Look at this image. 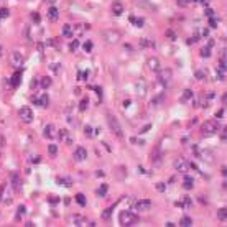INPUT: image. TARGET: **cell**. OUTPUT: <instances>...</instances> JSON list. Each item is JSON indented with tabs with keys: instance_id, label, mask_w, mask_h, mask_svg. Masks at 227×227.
<instances>
[{
	"instance_id": "obj_1",
	"label": "cell",
	"mask_w": 227,
	"mask_h": 227,
	"mask_svg": "<svg viewBox=\"0 0 227 227\" xmlns=\"http://www.w3.org/2000/svg\"><path fill=\"white\" fill-rule=\"evenodd\" d=\"M119 220H120V226L132 227V226H137L138 217H137V214L132 212V211H122L120 216H119Z\"/></svg>"
},
{
	"instance_id": "obj_2",
	"label": "cell",
	"mask_w": 227,
	"mask_h": 227,
	"mask_svg": "<svg viewBox=\"0 0 227 227\" xmlns=\"http://www.w3.org/2000/svg\"><path fill=\"white\" fill-rule=\"evenodd\" d=\"M217 130H219L217 120H206L202 125H201V132H202V135H206V137L217 134Z\"/></svg>"
},
{
	"instance_id": "obj_3",
	"label": "cell",
	"mask_w": 227,
	"mask_h": 227,
	"mask_svg": "<svg viewBox=\"0 0 227 227\" xmlns=\"http://www.w3.org/2000/svg\"><path fill=\"white\" fill-rule=\"evenodd\" d=\"M102 38H104L107 43L115 45V43H119V41L122 40V35H120V31H117V30H104V31H102Z\"/></svg>"
},
{
	"instance_id": "obj_4",
	"label": "cell",
	"mask_w": 227,
	"mask_h": 227,
	"mask_svg": "<svg viewBox=\"0 0 227 227\" xmlns=\"http://www.w3.org/2000/svg\"><path fill=\"white\" fill-rule=\"evenodd\" d=\"M107 124H109V127H110V132H114L117 137H124V132H122L120 122L117 120L114 115H110V114L107 115Z\"/></svg>"
},
{
	"instance_id": "obj_5",
	"label": "cell",
	"mask_w": 227,
	"mask_h": 227,
	"mask_svg": "<svg viewBox=\"0 0 227 227\" xmlns=\"http://www.w3.org/2000/svg\"><path fill=\"white\" fill-rule=\"evenodd\" d=\"M173 166L176 171H180V173H186V171H189V166H191V163L186 160V158H183V156H180V158H176L173 163Z\"/></svg>"
},
{
	"instance_id": "obj_6",
	"label": "cell",
	"mask_w": 227,
	"mask_h": 227,
	"mask_svg": "<svg viewBox=\"0 0 227 227\" xmlns=\"http://www.w3.org/2000/svg\"><path fill=\"white\" fill-rule=\"evenodd\" d=\"M23 63H25V58H23V54H21L20 51H17V49H15V51L10 53V64H12L13 67L18 69V67L23 66Z\"/></svg>"
},
{
	"instance_id": "obj_7",
	"label": "cell",
	"mask_w": 227,
	"mask_h": 227,
	"mask_svg": "<svg viewBox=\"0 0 227 227\" xmlns=\"http://www.w3.org/2000/svg\"><path fill=\"white\" fill-rule=\"evenodd\" d=\"M18 115H20V119H21L23 124H31V122H33V117H35L33 110H31L30 107H21L20 110H18Z\"/></svg>"
},
{
	"instance_id": "obj_8",
	"label": "cell",
	"mask_w": 227,
	"mask_h": 227,
	"mask_svg": "<svg viewBox=\"0 0 227 227\" xmlns=\"http://www.w3.org/2000/svg\"><path fill=\"white\" fill-rule=\"evenodd\" d=\"M132 206L138 212H147V211H150V207H152V201L150 199H138V201H135Z\"/></svg>"
},
{
	"instance_id": "obj_9",
	"label": "cell",
	"mask_w": 227,
	"mask_h": 227,
	"mask_svg": "<svg viewBox=\"0 0 227 227\" xmlns=\"http://www.w3.org/2000/svg\"><path fill=\"white\" fill-rule=\"evenodd\" d=\"M171 76H173V73H171L170 69H160V71H158V81H160L163 86H168V84H170Z\"/></svg>"
},
{
	"instance_id": "obj_10",
	"label": "cell",
	"mask_w": 227,
	"mask_h": 227,
	"mask_svg": "<svg viewBox=\"0 0 227 227\" xmlns=\"http://www.w3.org/2000/svg\"><path fill=\"white\" fill-rule=\"evenodd\" d=\"M147 67L150 69V71H153V73H158L161 69V63L158 58H155V56H152V58H148L147 59Z\"/></svg>"
},
{
	"instance_id": "obj_11",
	"label": "cell",
	"mask_w": 227,
	"mask_h": 227,
	"mask_svg": "<svg viewBox=\"0 0 227 227\" xmlns=\"http://www.w3.org/2000/svg\"><path fill=\"white\" fill-rule=\"evenodd\" d=\"M43 135H45V138H56L58 137L56 127H54L53 124H48L46 127L43 128Z\"/></svg>"
},
{
	"instance_id": "obj_12",
	"label": "cell",
	"mask_w": 227,
	"mask_h": 227,
	"mask_svg": "<svg viewBox=\"0 0 227 227\" xmlns=\"http://www.w3.org/2000/svg\"><path fill=\"white\" fill-rule=\"evenodd\" d=\"M33 104L35 105H40V107H48L49 104V97H48V94H41L40 97H33Z\"/></svg>"
},
{
	"instance_id": "obj_13",
	"label": "cell",
	"mask_w": 227,
	"mask_h": 227,
	"mask_svg": "<svg viewBox=\"0 0 227 227\" xmlns=\"http://www.w3.org/2000/svg\"><path fill=\"white\" fill-rule=\"evenodd\" d=\"M74 160L76 161H84L87 158V152H86V148L84 147H77L76 150H74Z\"/></svg>"
},
{
	"instance_id": "obj_14",
	"label": "cell",
	"mask_w": 227,
	"mask_h": 227,
	"mask_svg": "<svg viewBox=\"0 0 227 227\" xmlns=\"http://www.w3.org/2000/svg\"><path fill=\"white\" fill-rule=\"evenodd\" d=\"M216 73H217V77H219V81H224V79H226V59H220L219 66L216 67Z\"/></svg>"
},
{
	"instance_id": "obj_15",
	"label": "cell",
	"mask_w": 227,
	"mask_h": 227,
	"mask_svg": "<svg viewBox=\"0 0 227 227\" xmlns=\"http://www.w3.org/2000/svg\"><path fill=\"white\" fill-rule=\"evenodd\" d=\"M110 10H112L114 15H122L124 13V3L119 2V0H115V2H112V5H110Z\"/></svg>"
},
{
	"instance_id": "obj_16",
	"label": "cell",
	"mask_w": 227,
	"mask_h": 227,
	"mask_svg": "<svg viewBox=\"0 0 227 227\" xmlns=\"http://www.w3.org/2000/svg\"><path fill=\"white\" fill-rule=\"evenodd\" d=\"M58 18H59V10H58V7H49V10H48V20L56 21Z\"/></svg>"
},
{
	"instance_id": "obj_17",
	"label": "cell",
	"mask_w": 227,
	"mask_h": 227,
	"mask_svg": "<svg viewBox=\"0 0 227 227\" xmlns=\"http://www.w3.org/2000/svg\"><path fill=\"white\" fill-rule=\"evenodd\" d=\"M137 92H138L140 97H145V92H147V82H145L143 79H140L138 82H137Z\"/></svg>"
},
{
	"instance_id": "obj_18",
	"label": "cell",
	"mask_w": 227,
	"mask_h": 227,
	"mask_svg": "<svg viewBox=\"0 0 227 227\" xmlns=\"http://www.w3.org/2000/svg\"><path fill=\"white\" fill-rule=\"evenodd\" d=\"M12 186L15 188V189H21V180H20V176L17 173H12Z\"/></svg>"
},
{
	"instance_id": "obj_19",
	"label": "cell",
	"mask_w": 227,
	"mask_h": 227,
	"mask_svg": "<svg viewBox=\"0 0 227 227\" xmlns=\"http://www.w3.org/2000/svg\"><path fill=\"white\" fill-rule=\"evenodd\" d=\"M71 222H73L74 226H84L87 220L82 216H71Z\"/></svg>"
},
{
	"instance_id": "obj_20",
	"label": "cell",
	"mask_w": 227,
	"mask_h": 227,
	"mask_svg": "<svg viewBox=\"0 0 227 227\" xmlns=\"http://www.w3.org/2000/svg\"><path fill=\"white\" fill-rule=\"evenodd\" d=\"M193 186H194V180L191 178V176H184V184H183V188L184 189H193Z\"/></svg>"
},
{
	"instance_id": "obj_21",
	"label": "cell",
	"mask_w": 227,
	"mask_h": 227,
	"mask_svg": "<svg viewBox=\"0 0 227 227\" xmlns=\"http://www.w3.org/2000/svg\"><path fill=\"white\" fill-rule=\"evenodd\" d=\"M20 82H21V73H15L12 76V86L17 87V86H20Z\"/></svg>"
},
{
	"instance_id": "obj_22",
	"label": "cell",
	"mask_w": 227,
	"mask_h": 227,
	"mask_svg": "<svg viewBox=\"0 0 227 227\" xmlns=\"http://www.w3.org/2000/svg\"><path fill=\"white\" fill-rule=\"evenodd\" d=\"M107 191H109V186H107V184H100V186L97 188V196H99V198H104L107 194Z\"/></svg>"
},
{
	"instance_id": "obj_23",
	"label": "cell",
	"mask_w": 227,
	"mask_h": 227,
	"mask_svg": "<svg viewBox=\"0 0 227 227\" xmlns=\"http://www.w3.org/2000/svg\"><path fill=\"white\" fill-rule=\"evenodd\" d=\"M40 86L43 87V89H48V87L51 86V79H49L48 76H45V77H40Z\"/></svg>"
},
{
	"instance_id": "obj_24",
	"label": "cell",
	"mask_w": 227,
	"mask_h": 227,
	"mask_svg": "<svg viewBox=\"0 0 227 227\" xmlns=\"http://www.w3.org/2000/svg\"><path fill=\"white\" fill-rule=\"evenodd\" d=\"M63 35L66 38H71L73 36V27L71 25H63Z\"/></svg>"
},
{
	"instance_id": "obj_25",
	"label": "cell",
	"mask_w": 227,
	"mask_h": 227,
	"mask_svg": "<svg viewBox=\"0 0 227 227\" xmlns=\"http://www.w3.org/2000/svg\"><path fill=\"white\" fill-rule=\"evenodd\" d=\"M74 199H76V202H77V204H79V206H86V196H84V194H76V196H74Z\"/></svg>"
},
{
	"instance_id": "obj_26",
	"label": "cell",
	"mask_w": 227,
	"mask_h": 227,
	"mask_svg": "<svg viewBox=\"0 0 227 227\" xmlns=\"http://www.w3.org/2000/svg\"><path fill=\"white\" fill-rule=\"evenodd\" d=\"M180 226H183V227H191V226H193V220H191V217L184 216V217L180 220Z\"/></svg>"
},
{
	"instance_id": "obj_27",
	"label": "cell",
	"mask_w": 227,
	"mask_h": 227,
	"mask_svg": "<svg viewBox=\"0 0 227 227\" xmlns=\"http://www.w3.org/2000/svg\"><path fill=\"white\" fill-rule=\"evenodd\" d=\"M193 97V91L191 89H186L184 92H183V97H181V102H188V100Z\"/></svg>"
},
{
	"instance_id": "obj_28",
	"label": "cell",
	"mask_w": 227,
	"mask_h": 227,
	"mask_svg": "<svg viewBox=\"0 0 227 227\" xmlns=\"http://www.w3.org/2000/svg\"><path fill=\"white\" fill-rule=\"evenodd\" d=\"M59 137H61V138H64V140H66L67 143H69V145L73 143V138H71V137H67V130H66V128L59 130Z\"/></svg>"
},
{
	"instance_id": "obj_29",
	"label": "cell",
	"mask_w": 227,
	"mask_h": 227,
	"mask_svg": "<svg viewBox=\"0 0 227 227\" xmlns=\"http://www.w3.org/2000/svg\"><path fill=\"white\" fill-rule=\"evenodd\" d=\"M194 76H196V79H198V81H204L207 77L206 71H202V69H198V71L194 73Z\"/></svg>"
},
{
	"instance_id": "obj_30",
	"label": "cell",
	"mask_w": 227,
	"mask_h": 227,
	"mask_svg": "<svg viewBox=\"0 0 227 227\" xmlns=\"http://www.w3.org/2000/svg\"><path fill=\"white\" fill-rule=\"evenodd\" d=\"M48 153H49V156H56L58 155V145H48Z\"/></svg>"
},
{
	"instance_id": "obj_31",
	"label": "cell",
	"mask_w": 227,
	"mask_h": 227,
	"mask_svg": "<svg viewBox=\"0 0 227 227\" xmlns=\"http://www.w3.org/2000/svg\"><path fill=\"white\" fill-rule=\"evenodd\" d=\"M217 219H219V220H226L227 219V209H226V207L219 209V212H217Z\"/></svg>"
},
{
	"instance_id": "obj_32",
	"label": "cell",
	"mask_w": 227,
	"mask_h": 227,
	"mask_svg": "<svg viewBox=\"0 0 227 227\" xmlns=\"http://www.w3.org/2000/svg\"><path fill=\"white\" fill-rule=\"evenodd\" d=\"M58 183H61L64 188H69L71 184H73V181L69 180V178H58Z\"/></svg>"
},
{
	"instance_id": "obj_33",
	"label": "cell",
	"mask_w": 227,
	"mask_h": 227,
	"mask_svg": "<svg viewBox=\"0 0 227 227\" xmlns=\"http://www.w3.org/2000/svg\"><path fill=\"white\" fill-rule=\"evenodd\" d=\"M87 105H89V99H87V97H84V99L79 102V110H86Z\"/></svg>"
},
{
	"instance_id": "obj_34",
	"label": "cell",
	"mask_w": 227,
	"mask_h": 227,
	"mask_svg": "<svg viewBox=\"0 0 227 227\" xmlns=\"http://www.w3.org/2000/svg\"><path fill=\"white\" fill-rule=\"evenodd\" d=\"M201 56H202V58H211V48L204 46L201 49Z\"/></svg>"
},
{
	"instance_id": "obj_35",
	"label": "cell",
	"mask_w": 227,
	"mask_h": 227,
	"mask_svg": "<svg viewBox=\"0 0 227 227\" xmlns=\"http://www.w3.org/2000/svg\"><path fill=\"white\" fill-rule=\"evenodd\" d=\"M77 48H79V41H77V40H73V41H71V45H69V49L74 53Z\"/></svg>"
},
{
	"instance_id": "obj_36",
	"label": "cell",
	"mask_w": 227,
	"mask_h": 227,
	"mask_svg": "<svg viewBox=\"0 0 227 227\" xmlns=\"http://www.w3.org/2000/svg\"><path fill=\"white\" fill-rule=\"evenodd\" d=\"M110 216H112V207H109V209H105V211H104V212H102V219H109V217H110Z\"/></svg>"
},
{
	"instance_id": "obj_37",
	"label": "cell",
	"mask_w": 227,
	"mask_h": 227,
	"mask_svg": "<svg viewBox=\"0 0 227 227\" xmlns=\"http://www.w3.org/2000/svg\"><path fill=\"white\" fill-rule=\"evenodd\" d=\"M10 12H8V8H0V18H7Z\"/></svg>"
},
{
	"instance_id": "obj_38",
	"label": "cell",
	"mask_w": 227,
	"mask_h": 227,
	"mask_svg": "<svg viewBox=\"0 0 227 227\" xmlns=\"http://www.w3.org/2000/svg\"><path fill=\"white\" fill-rule=\"evenodd\" d=\"M166 36H168V38H170L171 41L176 40V33H174L173 30H166Z\"/></svg>"
},
{
	"instance_id": "obj_39",
	"label": "cell",
	"mask_w": 227,
	"mask_h": 227,
	"mask_svg": "<svg viewBox=\"0 0 227 227\" xmlns=\"http://www.w3.org/2000/svg\"><path fill=\"white\" fill-rule=\"evenodd\" d=\"M156 191H160V193H163V191H165V189H166V184H165V183H156Z\"/></svg>"
},
{
	"instance_id": "obj_40",
	"label": "cell",
	"mask_w": 227,
	"mask_h": 227,
	"mask_svg": "<svg viewBox=\"0 0 227 227\" xmlns=\"http://www.w3.org/2000/svg\"><path fill=\"white\" fill-rule=\"evenodd\" d=\"M199 107H207V95H201Z\"/></svg>"
},
{
	"instance_id": "obj_41",
	"label": "cell",
	"mask_w": 227,
	"mask_h": 227,
	"mask_svg": "<svg viewBox=\"0 0 227 227\" xmlns=\"http://www.w3.org/2000/svg\"><path fill=\"white\" fill-rule=\"evenodd\" d=\"M84 134H86L87 137H92V135H94L92 134V128L89 127V125H84Z\"/></svg>"
},
{
	"instance_id": "obj_42",
	"label": "cell",
	"mask_w": 227,
	"mask_h": 227,
	"mask_svg": "<svg viewBox=\"0 0 227 227\" xmlns=\"http://www.w3.org/2000/svg\"><path fill=\"white\" fill-rule=\"evenodd\" d=\"M142 45L143 46H153V41H148L147 38H142Z\"/></svg>"
},
{
	"instance_id": "obj_43",
	"label": "cell",
	"mask_w": 227,
	"mask_h": 227,
	"mask_svg": "<svg viewBox=\"0 0 227 227\" xmlns=\"http://www.w3.org/2000/svg\"><path fill=\"white\" fill-rule=\"evenodd\" d=\"M209 25H211V28H216L217 27V20H216L214 17H211V18H209Z\"/></svg>"
},
{
	"instance_id": "obj_44",
	"label": "cell",
	"mask_w": 227,
	"mask_h": 227,
	"mask_svg": "<svg viewBox=\"0 0 227 227\" xmlns=\"http://www.w3.org/2000/svg\"><path fill=\"white\" fill-rule=\"evenodd\" d=\"M84 49L89 53V51L92 49V43H91V41H86V43H84Z\"/></svg>"
},
{
	"instance_id": "obj_45",
	"label": "cell",
	"mask_w": 227,
	"mask_h": 227,
	"mask_svg": "<svg viewBox=\"0 0 227 227\" xmlns=\"http://www.w3.org/2000/svg\"><path fill=\"white\" fill-rule=\"evenodd\" d=\"M135 27H138V28H142L143 27V20H142V18H135Z\"/></svg>"
},
{
	"instance_id": "obj_46",
	"label": "cell",
	"mask_w": 227,
	"mask_h": 227,
	"mask_svg": "<svg viewBox=\"0 0 227 227\" xmlns=\"http://www.w3.org/2000/svg\"><path fill=\"white\" fill-rule=\"evenodd\" d=\"M150 128H152V124H147V125H145V127H143V128L140 130V134H147V132L150 130Z\"/></svg>"
},
{
	"instance_id": "obj_47",
	"label": "cell",
	"mask_w": 227,
	"mask_h": 227,
	"mask_svg": "<svg viewBox=\"0 0 227 227\" xmlns=\"http://www.w3.org/2000/svg\"><path fill=\"white\" fill-rule=\"evenodd\" d=\"M49 69H51V71H54V73H58V71H59V64H51V66H49Z\"/></svg>"
},
{
	"instance_id": "obj_48",
	"label": "cell",
	"mask_w": 227,
	"mask_h": 227,
	"mask_svg": "<svg viewBox=\"0 0 227 227\" xmlns=\"http://www.w3.org/2000/svg\"><path fill=\"white\" fill-rule=\"evenodd\" d=\"M31 18H33V21H36V23H38V21H40V15L36 13V12H33V15H31Z\"/></svg>"
},
{
	"instance_id": "obj_49",
	"label": "cell",
	"mask_w": 227,
	"mask_h": 227,
	"mask_svg": "<svg viewBox=\"0 0 227 227\" xmlns=\"http://www.w3.org/2000/svg\"><path fill=\"white\" fill-rule=\"evenodd\" d=\"M77 77H79L81 81H86V77H87V73H79V74H77Z\"/></svg>"
},
{
	"instance_id": "obj_50",
	"label": "cell",
	"mask_w": 227,
	"mask_h": 227,
	"mask_svg": "<svg viewBox=\"0 0 227 227\" xmlns=\"http://www.w3.org/2000/svg\"><path fill=\"white\" fill-rule=\"evenodd\" d=\"M206 17H207V18H211V17H214V12L211 10V8H207V10H206Z\"/></svg>"
},
{
	"instance_id": "obj_51",
	"label": "cell",
	"mask_w": 227,
	"mask_h": 227,
	"mask_svg": "<svg viewBox=\"0 0 227 227\" xmlns=\"http://www.w3.org/2000/svg\"><path fill=\"white\" fill-rule=\"evenodd\" d=\"M132 143H137V145H143V143H145V142H142V140H138V138H132Z\"/></svg>"
},
{
	"instance_id": "obj_52",
	"label": "cell",
	"mask_w": 227,
	"mask_h": 227,
	"mask_svg": "<svg viewBox=\"0 0 227 227\" xmlns=\"http://www.w3.org/2000/svg\"><path fill=\"white\" fill-rule=\"evenodd\" d=\"M25 212H27V207H25V206H20V214H18V217H20L21 214H25Z\"/></svg>"
},
{
	"instance_id": "obj_53",
	"label": "cell",
	"mask_w": 227,
	"mask_h": 227,
	"mask_svg": "<svg viewBox=\"0 0 227 227\" xmlns=\"http://www.w3.org/2000/svg\"><path fill=\"white\" fill-rule=\"evenodd\" d=\"M222 115H224V109H220L219 112L216 114V117H217V119H220V117H222Z\"/></svg>"
},
{
	"instance_id": "obj_54",
	"label": "cell",
	"mask_w": 227,
	"mask_h": 227,
	"mask_svg": "<svg viewBox=\"0 0 227 227\" xmlns=\"http://www.w3.org/2000/svg\"><path fill=\"white\" fill-rule=\"evenodd\" d=\"M58 201H59V198H58V199H56L54 196H51V198H49V202H51V204H54V202H58Z\"/></svg>"
},
{
	"instance_id": "obj_55",
	"label": "cell",
	"mask_w": 227,
	"mask_h": 227,
	"mask_svg": "<svg viewBox=\"0 0 227 227\" xmlns=\"http://www.w3.org/2000/svg\"><path fill=\"white\" fill-rule=\"evenodd\" d=\"M199 3H204V5H207V3H209V0H199Z\"/></svg>"
},
{
	"instance_id": "obj_56",
	"label": "cell",
	"mask_w": 227,
	"mask_h": 227,
	"mask_svg": "<svg viewBox=\"0 0 227 227\" xmlns=\"http://www.w3.org/2000/svg\"><path fill=\"white\" fill-rule=\"evenodd\" d=\"M2 53H3V49H2V45H0V58H2Z\"/></svg>"
},
{
	"instance_id": "obj_57",
	"label": "cell",
	"mask_w": 227,
	"mask_h": 227,
	"mask_svg": "<svg viewBox=\"0 0 227 227\" xmlns=\"http://www.w3.org/2000/svg\"><path fill=\"white\" fill-rule=\"evenodd\" d=\"M45 2H49V3H53L54 0H45Z\"/></svg>"
}]
</instances>
